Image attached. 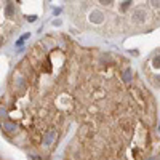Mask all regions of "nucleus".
<instances>
[{
	"label": "nucleus",
	"instance_id": "nucleus-4",
	"mask_svg": "<svg viewBox=\"0 0 160 160\" xmlns=\"http://www.w3.org/2000/svg\"><path fill=\"white\" fill-rule=\"evenodd\" d=\"M15 11H16L15 3H13V2H8L7 7H5V16H7V18H11V16L15 15Z\"/></svg>",
	"mask_w": 160,
	"mask_h": 160
},
{
	"label": "nucleus",
	"instance_id": "nucleus-15",
	"mask_svg": "<svg viewBox=\"0 0 160 160\" xmlns=\"http://www.w3.org/2000/svg\"><path fill=\"white\" fill-rule=\"evenodd\" d=\"M159 130H160V125H159Z\"/></svg>",
	"mask_w": 160,
	"mask_h": 160
},
{
	"label": "nucleus",
	"instance_id": "nucleus-10",
	"mask_svg": "<svg viewBox=\"0 0 160 160\" xmlns=\"http://www.w3.org/2000/svg\"><path fill=\"white\" fill-rule=\"evenodd\" d=\"M130 5H131V2H123V3H122V8L125 10V8H128Z\"/></svg>",
	"mask_w": 160,
	"mask_h": 160
},
{
	"label": "nucleus",
	"instance_id": "nucleus-5",
	"mask_svg": "<svg viewBox=\"0 0 160 160\" xmlns=\"http://www.w3.org/2000/svg\"><path fill=\"white\" fill-rule=\"evenodd\" d=\"M91 21H94V23H102V21H104V15H102L101 11L94 10L91 13Z\"/></svg>",
	"mask_w": 160,
	"mask_h": 160
},
{
	"label": "nucleus",
	"instance_id": "nucleus-13",
	"mask_svg": "<svg viewBox=\"0 0 160 160\" xmlns=\"http://www.w3.org/2000/svg\"><path fill=\"white\" fill-rule=\"evenodd\" d=\"M53 24H55V26H61V21L56 19V21H53Z\"/></svg>",
	"mask_w": 160,
	"mask_h": 160
},
{
	"label": "nucleus",
	"instance_id": "nucleus-6",
	"mask_svg": "<svg viewBox=\"0 0 160 160\" xmlns=\"http://www.w3.org/2000/svg\"><path fill=\"white\" fill-rule=\"evenodd\" d=\"M131 77H133L131 67H127V69H125V71L122 72V79H123V82H130V80H131Z\"/></svg>",
	"mask_w": 160,
	"mask_h": 160
},
{
	"label": "nucleus",
	"instance_id": "nucleus-11",
	"mask_svg": "<svg viewBox=\"0 0 160 160\" xmlns=\"http://www.w3.org/2000/svg\"><path fill=\"white\" fill-rule=\"evenodd\" d=\"M150 3H152L154 8H160V2H150Z\"/></svg>",
	"mask_w": 160,
	"mask_h": 160
},
{
	"label": "nucleus",
	"instance_id": "nucleus-3",
	"mask_svg": "<svg viewBox=\"0 0 160 160\" xmlns=\"http://www.w3.org/2000/svg\"><path fill=\"white\" fill-rule=\"evenodd\" d=\"M55 138H56V130H50V131H46L45 135H43V144H45V146H51V144H53V141H55Z\"/></svg>",
	"mask_w": 160,
	"mask_h": 160
},
{
	"label": "nucleus",
	"instance_id": "nucleus-2",
	"mask_svg": "<svg viewBox=\"0 0 160 160\" xmlns=\"http://www.w3.org/2000/svg\"><path fill=\"white\" fill-rule=\"evenodd\" d=\"M2 130L5 133H8V135H11V133H16V131H18V125L13 123V122H8V120H7V122L2 123Z\"/></svg>",
	"mask_w": 160,
	"mask_h": 160
},
{
	"label": "nucleus",
	"instance_id": "nucleus-9",
	"mask_svg": "<svg viewBox=\"0 0 160 160\" xmlns=\"http://www.w3.org/2000/svg\"><path fill=\"white\" fill-rule=\"evenodd\" d=\"M35 19H37V16H34V15L32 16H27V21H29V23H34Z\"/></svg>",
	"mask_w": 160,
	"mask_h": 160
},
{
	"label": "nucleus",
	"instance_id": "nucleus-8",
	"mask_svg": "<svg viewBox=\"0 0 160 160\" xmlns=\"http://www.w3.org/2000/svg\"><path fill=\"white\" fill-rule=\"evenodd\" d=\"M5 114H7L5 107H2V106H0V119H2V117H3V115H5Z\"/></svg>",
	"mask_w": 160,
	"mask_h": 160
},
{
	"label": "nucleus",
	"instance_id": "nucleus-7",
	"mask_svg": "<svg viewBox=\"0 0 160 160\" xmlns=\"http://www.w3.org/2000/svg\"><path fill=\"white\" fill-rule=\"evenodd\" d=\"M154 66H155V67H160V55H157V56L154 58Z\"/></svg>",
	"mask_w": 160,
	"mask_h": 160
},
{
	"label": "nucleus",
	"instance_id": "nucleus-12",
	"mask_svg": "<svg viewBox=\"0 0 160 160\" xmlns=\"http://www.w3.org/2000/svg\"><path fill=\"white\" fill-rule=\"evenodd\" d=\"M53 13H55V15H59V13H61V8H55Z\"/></svg>",
	"mask_w": 160,
	"mask_h": 160
},
{
	"label": "nucleus",
	"instance_id": "nucleus-14",
	"mask_svg": "<svg viewBox=\"0 0 160 160\" xmlns=\"http://www.w3.org/2000/svg\"><path fill=\"white\" fill-rule=\"evenodd\" d=\"M147 160H157V157H149Z\"/></svg>",
	"mask_w": 160,
	"mask_h": 160
},
{
	"label": "nucleus",
	"instance_id": "nucleus-1",
	"mask_svg": "<svg viewBox=\"0 0 160 160\" xmlns=\"http://www.w3.org/2000/svg\"><path fill=\"white\" fill-rule=\"evenodd\" d=\"M146 15H147V13L144 11V8H135V10H133V13H131V18H133V21H135V23L141 24V23H144Z\"/></svg>",
	"mask_w": 160,
	"mask_h": 160
}]
</instances>
